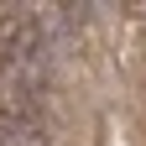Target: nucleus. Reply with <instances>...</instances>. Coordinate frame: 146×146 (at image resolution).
Wrapping results in <instances>:
<instances>
[{"label":"nucleus","instance_id":"nucleus-1","mask_svg":"<svg viewBox=\"0 0 146 146\" xmlns=\"http://www.w3.org/2000/svg\"><path fill=\"white\" fill-rule=\"evenodd\" d=\"M0 146H47L42 120H0Z\"/></svg>","mask_w":146,"mask_h":146}]
</instances>
